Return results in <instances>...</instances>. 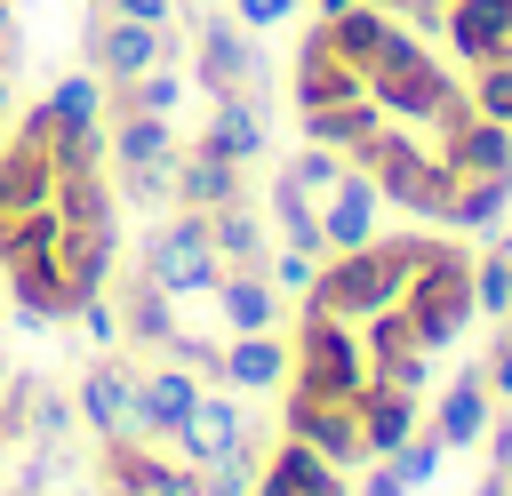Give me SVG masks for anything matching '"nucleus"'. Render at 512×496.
Returning <instances> with one entry per match:
<instances>
[{
  "label": "nucleus",
  "mask_w": 512,
  "mask_h": 496,
  "mask_svg": "<svg viewBox=\"0 0 512 496\" xmlns=\"http://www.w3.org/2000/svg\"><path fill=\"white\" fill-rule=\"evenodd\" d=\"M112 296H120V344H136V352H168L176 344L184 320H176V296L168 288H152L144 272H128Z\"/></svg>",
  "instance_id": "obj_16"
},
{
  "label": "nucleus",
  "mask_w": 512,
  "mask_h": 496,
  "mask_svg": "<svg viewBox=\"0 0 512 496\" xmlns=\"http://www.w3.org/2000/svg\"><path fill=\"white\" fill-rule=\"evenodd\" d=\"M344 8H352V0H320V24H328V16H344Z\"/></svg>",
  "instance_id": "obj_50"
},
{
  "label": "nucleus",
  "mask_w": 512,
  "mask_h": 496,
  "mask_svg": "<svg viewBox=\"0 0 512 496\" xmlns=\"http://www.w3.org/2000/svg\"><path fill=\"white\" fill-rule=\"evenodd\" d=\"M472 256L480 248H464L448 232H424V256H416V272L400 288V312H408V328H416L424 352H448L472 328V312H480L472 304Z\"/></svg>",
  "instance_id": "obj_2"
},
{
  "label": "nucleus",
  "mask_w": 512,
  "mask_h": 496,
  "mask_svg": "<svg viewBox=\"0 0 512 496\" xmlns=\"http://www.w3.org/2000/svg\"><path fill=\"white\" fill-rule=\"evenodd\" d=\"M184 16H192V80L208 96H264V48L248 40V24L224 8H192V0Z\"/></svg>",
  "instance_id": "obj_6"
},
{
  "label": "nucleus",
  "mask_w": 512,
  "mask_h": 496,
  "mask_svg": "<svg viewBox=\"0 0 512 496\" xmlns=\"http://www.w3.org/2000/svg\"><path fill=\"white\" fill-rule=\"evenodd\" d=\"M408 32H440V16H448V0H384Z\"/></svg>",
  "instance_id": "obj_45"
},
{
  "label": "nucleus",
  "mask_w": 512,
  "mask_h": 496,
  "mask_svg": "<svg viewBox=\"0 0 512 496\" xmlns=\"http://www.w3.org/2000/svg\"><path fill=\"white\" fill-rule=\"evenodd\" d=\"M504 16H512V0H504Z\"/></svg>",
  "instance_id": "obj_54"
},
{
  "label": "nucleus",
  "mask_w": 512,
  "mask_h": 496,
  "mask_svg": "<svg viewBox=\"0 0 512 496\" xmlns=\"http://www.w3.org/2000/svg\"><path fill=\"white\" fill-rule=\"evenodd\" d=\"M176 152L184 144L160 112H112V128H104V168H168Z\"/></svg>",
  "instance_id": "obj_21"
},
{
  "label": "nucleus",
  "mask_w": 512,
  "mask_h": 496,
  "mask_svg": "<svg viewBox=\"0 0 512 496\" xmlns=\"http://www.w3.org/2000/svg\"><path fill=\"white\" fill-rule=\"evenodd\" d=\"M216 384H232V392H280V384H288V344H280V328H272V336H224Z\"/></svg>",
  "instance_id": "obj_25"
},
{
  "label": "nucleus",
  "mask_w": 512,
  "mask_h": 496,
  "mask_svg": "<svg viewBox=\"0 0 512 496\" xmlns=\"http://www.w3.org/2000/svg\"><path fill=\"white\" fill-rule=\"evenodd\" d=\"M112 16H136V24H176L184 16V0H104Z\"/></svg>",
  "instance_id": "obj_46"
},
{
  "label": "nucleus",
  "mask_w": 512,
  "mask_h": 496,
  "mask_svg": "<svg viewBox=\"0 0 512 496\" xmlns=\"http://www.w3.org/2000/svg\"><path fill=\"white\" fill-rule=\"evenodd\" d=\"M56 216H64L72 232H88V224H112V216H120V192H112V176H104V168L56 176Z\"/></svg>",
  "instance_id": "obj_29"
},
{
  "label": "nucleus",
  "mask_w": 512,
  "mask_h": 496,
  "mask_svg": "<svg viewBox=\"0 0 512 496\" xmlns=\"http://www.w3.org/2000/svg\"><path fill=\"white\" fill-rule=\"evenodd\" d=\"M48 168H56V176L104 168V128H64V120H56V136H48Z\"/></svg>",
  "instance_id": "obj_37"
},
{
  "label": "nucleus",
  "mask_w": 512,
  "mask_h": 496,
  "mask_svg": "<svg viewBox=\"0 0 512 496\" xmlns=\"http://www.w3.org/2000/svg\"><path fill=\"white\" fill-rule=\"evenodd\" d=\"M264 224H272V248H312L320 256V200H304L288 176L264 184Z\"/></svg>",
  "instance_id": "obj_28"
},
{
  "label": "nucleus",
  "mask_w": 512,
  "mask_h": 496,
  "mask_svg": "<svg viewBox=\"0 0 512 496\" xmlns=\"http://www.w3.org/2000/svg\"><path fill=\"white\" fill-rule=\"evenodd\" d=\"M0 200L8 208H48L56 200V168H48L40 144H24V136L0 144Z\"/></svg>",
  "instance_id": "obj_27"
},
{
  "label": "nucleus",
  "mask_w": 512,
  "mask_h": 496,
  "mask_svg": "<svg viewBox=\"0 0 512 496\" xmlns=\"http://www.w3.org/2000/svg\"><path fill=\"white\" fill-rule=\"evenodd\" d=\"M0 392H8V368H0Z\"/></svg>",
  "instance_id": "obj_53"
},
{
  "label": "nucleus",
  "mask_w": 512,
  "mask_h": 496,
  "mask_svg": "<svg viewBox=\"0 0 512 496\" xmlns=\"http://www.w3.org/2000/svg\"><path fill=\"white\" fill-rule=\"evenodd\" d=\"M168 448H176V464H192V472H200V464H216V456L264 448V432H256V416L240 408V392H232V384H208V392L192 400V416L176 424V440H168Z\"/></svg>",
  "instance_id": "obj_8"
},
{
  "label": "nucleus",
  "mask_w": 512,
  "mask_h": 496,
  "mask_svg": "<svg viewBox=\"0 0 512 496\" xmlns=\"http://www.w3.org/2000/svg\"><path fill=\"white\" fill-rule=\"evenodd\" d=\"M384 32H392V8H384V0H352L344 16H328V24H320V40H328V56H336V64H352L360 80H368V64H376V48H384Z\"/></svg>",
  "instance_id": "obj_23"
},
{
  "label": "nucleus",
  "mask_w": 512,
  "mask_h": 496,
  "mask_svg": "<svg viewBox=\"0 0 512 496\" xmlns=\"http://www.w3.org/2000/svg\"><path fill=\"white\" fill-rule=\"evenodd\" d=\"M280 432H288V440H312L336 472H360V464H368V440H360L352 400H312L304 384H280Z\"/></svg>",
  "instance_id": "obj_9"
},
{
  "label": "nucleus",
  "mask_w": 512,
  "mask_h": 496,
  "mask_svg": "<svg viewBox=\"0 0 512 496\" xmlns=\"http://www.w3.org/2000/svg\"><path fill=\"white\" fill-rule=\"evenodd\" d=\"M512 208V176H456V200H448V232H496Z\"/></svg>",
  "instance_id": "obj_30"
},
{
  "label": "nucleus",
  "mask_w": 512,
  "mask_h": 496,
  "mask_svg": "<svg viewBox=\"0 0 512 496\" xmlns=\"http://www.w3.org/2000/svg\"><path fill=\"white\" fill-rule=\"evenodd\" d=\"M360 496H416V488H408L384 456H368V464H360Z\"/></svg>",
  "instance_id": "obj_44"
},
{
  "label": "nucleus",
  "mask_w": 512,
  "mask_h": 496,
  "mask_svg": "<svg viewBox=\"0 0 512 496\" xmlns=\"http://www.w3.org/2000/svg\"><path fill=\"white\" fill-rule=\"evenodd\" d=\"M440 32H448V48H456L464 64H496V56H512V16H504V0H448Z\"/></svg>",
  "instance_id": "obj_20"
},
{
  "label": "nucleus",
  "mask_w": 512,
  "mask_h": 496,
  "mask_svg": "<svg viewBox=\"0 0 512 496\" xmlns=\"http://www.w3.org/2000/svg\"><path fill=\"white\" fill-rule=\"evenodd\" d=\"M344 496H352V488H344Z\"/></svg>",
  "instance_id": "obj_55"
},
{
  "label": "nucleus",
  "mask_w": 512,
  "mask_h": 496,
  "mask_svg": "<svg viewBox=\"0 0 512 496\" xmlns=\"http://www.w3.org/2000/svg\"><path fill=\"white\" fill-rule=\"evenodd\" d=\"M8 216H16V208H8V200H0V224H8Z\"/></svg>",
  "instance_id": "obj_51"
},
{
  "label": "nucleus",
  "mask_w": 512,
  "mask_h": 496,
  "mask_svg": "<svg viewBox=\"0 0 512 496\" xmlns=\"http://www.w3.org/2000/svg\"><path fill=\"white\" fill-rule=\"evenodd\" d=\"M72 408H80L88 440H144L136 432V360L128 352H96L72 376Z\"/></svg>",
  "instance_id": "obj_7"
},
{
  "label": "nucleus",
  "mask_w": 512,
  "mask_h": 496,
  "mask_svg": "<svg viewBox=\"0 0 512 496\" xmlns=\"http://www.w3.org/2000/svg\"><path fill=\"white\" fill-rule=\"evenodd\" d=\"M56 264H64V280H72V296H104V288H112V264H120V232H112V224H88V232L64 224Z\"/></svg>",
  "instance_id": "obj_24"
},
{
  "label": "nucleus",
  "mask_w": 512,
  "mask_h": 496,
  "mask_svg": "<svg viewBox=\"0 0 512 496\" xmlns=\"http://www.w3.org/2000/svg\"><path fill=\"white\" fill-rule=\"evenodd\" d=\"M136 272L152 280V288H168L176 304H200L208 288H216V240H208V216H192V208H168V216H152L144 224V240H136Z\"/></svg>",
  "instance_id": "obj_3"
},
{
  "label": "nucleus",
  "mask_w": 512,
  "mask_h": 496,
  "mask_svg": "<svg viewBox=\"0 0 512 496\" xmlns=\"http://www.w3.org/2000/svg\"><path fill=\"white\" fill-rule=\"evenodd\" d=\"M16 112V56H0V120Z\"/></svg>",
  "instance_id": "obj_48"
},
{
  "label": "nucleus",
  "mask_w": 512,
  "mask_h": 496,
  "mask_svg": "<svg viewBox=\"0 0 512 496\" xmlns=\"http://www.w3.org/2000/svg\"><path fill=\"white\" fill-rule=\"evenodd\" d=\"M480 456H488V472H512V408H504V416H488V432H480Z\"/></svg>",
  "instance_id": "obj_42"
},
{
  "label": "nucleus",
  "mask_w": 512,
  "mask_h": 496,
  "mask_svg": "<svg viewBox=\"0 0 512 496\" xmlns=\"http://www.w3.org/2000/svg\"><path fill=\"white\" fill-rule=\"evenodd\" d=\"M8 296H16V320H24V328H48V320H72V312H80V296H72V280H64L56 256L8 264Z\"/></svg>",
  "instance_id": "obj_17"
},
{
  "label": "nucleus",
  "mask_w": 512,
  "mask_h": 496,
  "mask_svg": "<svg viewBox=\"0 0 512 496\" xmlns=\"http://www.w3.org/2000/svg\"><path fill=\"white\" fill-rule=\"evenodd\" d=\"M224 200H248V168L224 160V152H208V144L192 136V144L176 152V208L208 216V208H224Z\"/></svg>",
  "instance_id": "obj_14"
},
{
  "label": "nucleus",
  "mask_w": 512,
  "mask_h": 496,
  "mask_svg": "<svg viewBox=\"0 0 512 496\" xmlns=\"http://www.w3.org/2000/svg\"><path fill=\"white\" fill-rule=\"evenodd\" d=\"M72 320H80V328H88L104 352L120 344V304H112V288H104V296H80V312H72Z\"/></svg>",
  "instance_id": "obj_40"
},
{
  "label": "nucleus",
  "mask_w": 512,
  "mask_h": 496,
  "mask_svg": "<svg viewBox=\"0 0 512 496\" xmlns=\"http://www.w3.org/2000/svg\"><path fill=\"white\" fill-rule=\"evenodd\" d=\"M232 16H240L248 32H272V24H288V16H296V0H232Z\"/></svg>",
  "instance_id": "obj_43"
},
{
  "label": "nucleus",
  "mask_w": 512,
  "mask_h": 496,
  "mask_svg": "<svg viewBox=\"0 0 512 496\" xmlns=\"http://www.w3.org/2000/svg\"><path fill=\"white\" fill-rule=\"evenodd\" d=\"M376 208H384L376 176H368V168H344V184H336V192L320 200V256L368 248V240H376Z\"/></svg>",
  "instance_id": "obj_11"
},
{
  "label": "nucleus",
  "mask_w": 512,
  "mask_h": 496,
  "mask_svg": "<svg viewBox=\"0 0 512 496\" xmlns=\"http://www.w3.org/2000/svg\"><path fill=\"white\" fill-rule=\"evenodd\" d=\"M352 96H368V80L352 72V64H336L328 56V40H320V24L296 40V72H288V104L296 112H320V104H352Z\"/></svg>",
  "instance_id": "obj_12"
},
{
  "label": "nucleus",
  "mask_w": 512,
  "mask_h": 496,
  "mask_svg": "<svg viewBox=\"0 0 512 496\" xmlns=\"http://www.w3.org/2000/svg\"><path fill=\"white\" fill-rule=\"evenodd\" d=\"M488 416H496V392H488V376H480V360L440 392V408L424 416L432 432H440V448H480V432H488Z\"/></svg>",
  "instance_id": "obj_18"
},
{
  "label": "nucleus",
  "mask_w": 512,
  "mask_h": 496,
  "mask_svg": "<svg viewBox=\"0 0 512 496\" xmlns=\"http://www.w3.org/2000/svg\"><path fill=\"white\" fill-rule=\"evenodd\" d=\"M80 56H88V72H96L104 88H120V80H136V72H152V64H176L184 40H176V24H136V16H112L104 0H88Z\"/></svg>",
  "instance_id": "obj_5"
},
{
  "label": "nucleus",
  "mask_w": 512,
  "mask_h": 496,
  "mask_svg": "<svg viewBox=\"0 0 512 496\" xmlns=\"http://www.w3.org/2000/svg\"><path fill=\"white\" fill-rule=\"evenodd\" d=\"M384 120H392V112H384L376 96H352V104H320V112H304V136L352 160V152H360V144H368V136L384 128Z\"/></svg>",
  "instance_id": "obj_26"
},
{
  "label": "nucleus",
  "mask_w": 512,
  "mask_h": 496,
  "mask_svg": "<svg viewBox=\"0 0 512 496\" xmlns=\"http://www.w3.org/2000/svg\"><path fill=\"white\" fill-rule=\"evenodd\" d=\"M424 256V232H376L368 248H344V256H320L312 288H304V312H336V320H368L384 304H400L408 272Z\"/></svg>",
  "instance_id": "obj_1"
},
{
  "label": "nucleus",
  "mask_w": 512,
  "mask_h": 496,
  "mask_svg": "<svg viewBox=\"0 0 512 496\" xmlns=\"http://www.w3.org/2000/svg\"><path fill=\"white\" fill-rule=\"evenodd\" d=\"M344 168H352L344 152H328V144H312V136H304V152H288V168H280V176H288L304 200H328V192L344 184Z\"/></svg>",
  "instance_id": "obj_35"
},
{
  "label": "nucleus",
  "mask_w": 512,
  "mask_h": 496,
  "mask_svg": "<svg viewBox=\"0 0 512 496\" xmlns=\"http://www.w3.org/2000/svg\"><path fill=\"white\" fill-rule=\"evenodd\" d=\"M472 496H512V472H480V480H472Z\"/></svg>",
  "instance_id": "obj_49"
},
{
  "label": "nucleus",
  "mask_w": 512,
  "mask_h": 496,
  "mask_svg": "<svg viewBox=\"0 0 512 496\" xmlns=\"http://www.w3.org/2000/svg\"><path fill=\"white\" fill-rule=\"evenodd\" d=\"M0 144H8V120H0Z\"/></svg>",
  "instance_id": "obj_52"
},
{
  "label": "nucleus",
  "mask_w": 512,
  "mask_h": 496,
  "mask_svg": "<svg viewBox=\"0 0 512 496\" xmlns=\"http://www.w3.org/2000/svg\"><path fill=\"white\" fill-rule=\"evenodd\" d=\"M312 272H320V256H312V248H272V256H264V280H272L280 296H304V288H312Z\"/></svg>",
  "instance_id": "obj_39"
},
{
  "label": "nucleus",
  "mask_w": 512,
  "mask_h": 496,
  "mask_svg": "<svg viewBox=\"0 0 512 496\" xmlns=\"http://www.w3.org/2000/svg\"><path fill=\"white\" fill-rule=\"evenodd\" d=\"M480 376H488V392H496V408H512V320H504V336L488 344V360H480Z\"/></svg>",
  "instance_id": "obj_41"
},
{
  "label": "nucleus",
  "mask_w": 512,
  "mask_h": 496,
  "mask_svg": "<svg viewBox=\"0 0 512 496\" xmlns=\"http://www.w3.org/2000/svg\"><path fill=\"white\" fill-rule=\"evenodd\" d=\"M208 312H216V328H224V336H272L288 304H280V288H272L264 272H216Z\"/></svg>",
  "instance_id": "obj_13"
},
{
  "label": "nucleus",
  "mask_w": 512,
  "mask_h": 496,
  "mask_svg": "<svg viewBox=\"0 0 512 496\" xmlns=\"http://www.w3.org/2000/svg\"><path fill=\"white\" fill-rule=\"evenodd\" d=\"M288 384H304L312 400H360V384H368L360 320H336V312H296V344H288Z\"/></svg>",
  "instance_id": "obj_4"
},
{
  "label": "nucleus",
  "mask_w": 512,
  "mask_h": 496,
  "mask_svg": "<svg viewBox=\"0 0 512 496\" xmlns=\"http://www.w3.org/2000/svg\"><path fill=\"white\" fill-rule=\"evenodd\" d=\"M488 248L472 256V304L488 320H512V232H480Z\"/></svg>",
  "instance_id": "obj_32"
},
{
  "label": "nucleus",
  "mask_w": 512,
  "mask_h": 496,
  "mask_svg": "<svg viewBox=\"0 0 512 496\" xmlns=\"http://www.w3.org/2000/svg\"><path fill=\"white\" fill-rule=\"evenodd\" d=\"M352 416H360V440H368V456H392L416 424H424V400L416 392H400V384H360V400H352Z\"/></svg>",
  "instance_id": "obj_19"
},
{
  "label": "nucleus",
  "mask_w": 512,
  "mask_h": 496,
  "mask_svg": "<svg viewBox=\"0 0 512 496\" xmlns=\"http://www.w3.org/2000/svg\"><path fill=\"white\" fill-rule=\"evenodd\" d=\"M464 96H472V112H480V120H504V128H512V56H496V64H472Z\"/></svg>",
  "instance_id": "obj_36"
},
{
  "label": "nucleus",
  "mask_w": 512,
  "mask_h": 496,
  "mask_svg": "<svg viewBox=\"0 0 512 496\" xmlns=\"http://www.w3.org/2000/svg\"><path fill=\"white\" fill-rule=\"evenodd\" d=\"M24 432L40 440V448H72V432H80V408H72V392H56V384H32V400H24Z\"/></svg>",
  "instance_id": "obj_33"
},
{
  "label": "nucleus",
  "mask_w": 512,
  "mask_h": 496,
  "mask_svg": "<svg viewBox=\"0 0 512 496\" xmlns=\"http://www.w3.org/2000/svg\"><path fill=\"white\" fill-rule=\"evenodd\" d=\"M200 144L224 152V160H264L272 128H264V96H208V120H200Z\"/></svg>",
  "instance_id": "obj_15"
},
{
  "label": "nucleus",
  "mask_w": 512,
  "mask_h": 496,
  "mask_svg": "<svg viewBox=\"0 0 512 496\" xmlns=\"http://www.w3.org/2000/svg\"><path fill=\"white\" fill-rule=\"evenodd\" d=\"M440 456H448V448H440V432H432V424H416V432H408V440H400V448H392L384 464H392V472H400L408 488H424V480L440 472Z\"/></svg>",
  "instance_id": "obj_38"
},
{
  "label": "nucleus",
  "mask_w": 512,
  "mask_h": 496,
  "mask_svg": "<svg viewBox=\"0 0 512 496\" xmlns=\"http://www.w3.org/2000/svg\"><path fill=\"white\" fill-rule=\"evenodd\" d=\"M200 392H208V384H200L184 360H168V352H160L152 368H136V432H144V440H176V424L192 416V400H200Z\"/></svg>",
  "instance_id": "obj_10"
},
{
  "label": "nucleus",
  "mask_w": 512,
  "mask_h": 496,
  "mask_svg": "<svg viewBox=\"0 0 512 496\" xmlns=\"http://www.w3.org/2000/svg\"><path fill=\"white\" fill-rule=\"evenodd\" d=\"M56 240H64L56 200H48V208H16V216L0 224V272H8V264H32V256H56Z\"/></svg>",
  "instance_id": "obj_31"
},
{
  "label": "nucleus",
  "mask_w": 512,
  "mask_h": 496,
  "mask_svg": "<svg viewBox=\"0 0 512 496\" xmlns=\"http://www.w3.org/2000/svg\"><path fill=\"white\" fill-rule=\"evenodd\" d=\"M48 104H56V120L64 128H104V80L80 64V72H64L56 88H48Z\"/></svg>",
  "instance_id": "obj_34"
},
{
  "label": "nucleus",
  "mask_w": 512,
  "mask_h": 496,
  "mask_svg": "<svg viewBox=\"0 0 512 496\" xmlns=\"http://www.w3.org/2000/svg\"><path fill=\"white\" fill-rule=\"evenodd\" d=\"M208 240H216V264H224V272H264V256H272V224H264L248 200L208 208Z\"/></svg>",
  "instance_id": "obj_22"
},
{
  "label": "nucleus",
  "mask_w": 512,
  "mask_h": 496,
  "mask_svg": "<svg viewBox=\"0 0 512 496\" xmlns=\"http://www.w3.org/2000/svg\"><path fill=\"white\" fill-rule=\"evenodd\" d=\"M24 48V32H16V0H0V56H16Z\"/></svg>",
  "instance_id": "obj_47"
}]
</instances>
